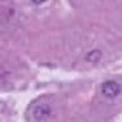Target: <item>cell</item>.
<instances>
[{"label": "cell", "mask_w": 122, "mask_h": 122, "mask_svg": "<svg viewBox=\"0 0 122 122\" xmlns=\"http://www.w3.org/2000/svg\"><path fill=\"white\" fill-rule=\"evenodd\" d=\"M53 114V107L48 101H40L33 109V118L35 122H47Z\"/></svg>", "instance_id": "1"}, {"label": "cell", "mask_w": 122, "mask_h": 122, "mask_svg": "<svg viewBox=\"0 0 122 122\" xmlns=\"http://www.w3.org/2000/svg\"><path fill=\"white\" fill-rule=\"evenodd\" d=\"M122 86L117 81H105L100 86V94L105 99H116L121 95Z\"/></svg>", "instance_id": "2"}, {"label": "cell", "mask_w": 122, "mask_h": 122, "mask_svg": "<svg viewBox=\"0 0 122 122\" xmlns=\"http://www.w3.org/2000/svg\"><path fill=\"white\" fill-rule=\"evenodd\" d=\"M103 56H104V53H103L101 49L94 48L85 55V61H87V62H90V64H97L103 60Z\"/></svg>", "instance_id": "3"}, {"label": "cell", "mask_w": 122, "mask_h": 122, "mask_svg": "<svg viewBox=\"0 0 122 122\" xmlns=\"http://www.w3.org/2000/svg\"><path fill=\"white\" fill-rule=\"evenodd\" d=\"M13 77V71L8 66L1 65L0 66V82H7Z\"/></svg>", "instance_id": "4"}]
</instances>
